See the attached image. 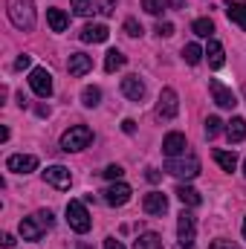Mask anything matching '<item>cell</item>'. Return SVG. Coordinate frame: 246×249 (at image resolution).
Segmentation results:
<instances>
[{
    "mask_svg": "<svg viewBox=\"0 0 246 249\" xmlns=\"http://www.w3.org/2000/svg\"><path fill=\"white\" fill-rule=\"evenodd\" d=\"M53 223H55L53 212H50V209H41V212H35L32 217H23V220H20V238L35 244V241L44 238L47 229H53Z\"/></svg>",
    "mask_w": 246,
    "mask_h": 249,
    "instance_id": "obj_1",
    "label": "cell"
},
{
    "mask_svg": "<svg viewBox=\"0 0 246 249\" xmlns=\"http://www.w3.org/2000/svg\"><path fill=\"white\" fill-rule=\"evenodd\" d=\"M9 20L15 29L32 32L35 29V3L32 0H9Z\"/></svg>",
    "mask_w": 246,
    "mask_h": 249,
    "instance_id": "obj_2",
    "label": "cell"
},
{
    "mask_svg": "<svg viewBox=\"0 0 246 249\" xmlns=\"http://www.w3.org/2000/svg\"><path fill=\"white\" fill-rule=\"evenodd\" d=\"M165 171L171 174V177H177V180H194L197 174H200V160L194 157V154H188V157H174V160H168L165 162Z\"/></svg>",
    "mask_w": 246,
    "mask_h": 249,
    "instance_id": "obj_3",
    "label": "cell"
},
{
    "mask_svg": "<svg viewBox=\"0 0 246 249\" xmlns=\"http://www.w3.org/2000/svg\"><path fill=\"white\" fill-rule=\"evenodd\" d=\"M67 223H70V229L78 232V235L90 232L93 217H90V212H87V206H84L81 200H70V203H67Z\"/></svg>",
    "mask_w": 246,
    "mask_h": 249,
    "instance_id": "obj_4",
    "label": "cell"
},
{
    "mask_svg": "<svg viewBox=\"0 0 246 249\" xmlns=\"http://www.w3.org/2000/svg\"><path fill=\"white\" fill-rule=\"evenodd\" d=\"M90 142H93V130H90L87 124H72V127L61 136L64 151H84Z\"/></svg>",
    "mask_w": 246,
    "mask_h": 249,
    "instance_id": "obj_5",
    "label": "cell"
},
{
    "mask_svg": "<svg viewBox=\"0 0 246 249\" xmlns=\"http://www.w3.org/2000/svg\"><path fill=\"white\" fill-rule=\"evenodd\" d=\"M177 113H180V96L174 87H165L159 93V102H157V116L162 122H171V119H177Z\"/></svg>",
    "mask_w": 246,
    "mask_h": 249,
    "instance_id": "obj_6",
    "label": "cell"
},
{
    "mask_svg": "<svg viewBox=\"0 0 246 249\" xmlns=\"http://www.w3.org/2000/svg\"><path fill=\"white\" fill-rule=\"evenodd\" d=\"M194 235H197V223H194V214L191 212H180L177 217V241L183 249H191L194 247Z\"/></svg>",
    "mask_w": 246,
    "mask_h": 249,
    "instance_id": "obj_7",
    "label": "cell"
},
{
    "mask_svg": "<svg viewBox=\"0 0 246 249\" xmlns=\"http://www.w3.org/2000/svg\"><path fill=\"white\" fill-rule=\"evenodd\" d=\"M29 87L35 90V96L50 99V96H53V75H50V70H47V67H35V70L29 72Z\"/></svg>",
    "mask_w": 246,
    "mask_h": 249,
    "instance_id": "obj_8",
    "label": "cell"
},
{
    "mask_svg": "<svg viewBox=\"0 0 246 249\" xmlns=\"http://www.w3.org/2000/svg\"><path fill=\"white\" fill-rule=\"evenodd\" d=\"M209 93H211V99H214V105H217V107H223V110H235L238 96H235V93H232L223 81L211 78V81H209Z\"/></svg>",
    "mask_w": 246,
    "mask_h": 249,
    "instance_id": "obj_9",
    "label": "cell"
},
{
    "mask_svg": "<svg viewBox=\"0 0 246 249\" xmlns=\"http://www.w3.org/2000/svg\"><path fill=\"white\" fill-rule=\"evenodd\" d=\"M6 168L12 174H32L38 168V157H32V154H12L6 160Z\"/></svg>",
    "mask_w": 246,
    "mask_h": 249,
    "instance_id": "obj_10",
    "label": "cell"
},
{
    "mask_svg": "<svg viewBox=\"0 0 246 249\" xmlns=\"http://www.w3.org/2000/svg\"><path fill=\"white\" fill-rule=\"evenodd\" d=\"M44 180L53 188H58V191H67L70 183H72V174H70V168H64V165H50V168L44 171Z\"/></svg>",
    "mask_w": 246,
    "mask_h": 249,
    "instance_id": "obj_11",
    "label": "cell"
},
{
    "mask_svg": "<svg viewBox=\"0 0 246 249\" xmlns=\"http://www.w3.org/2000/svg\"><path fill=\"white\" fill-rule=\"evenodd\" d=\"M130 194H133L130 186H127V183H119V180L102 191V197H105V203H107V206H124V203L130 200Z\"/></svg>",
    "mask_w": 246,
    "mask_h": 249,
    "instance_id": "obj_12",
    "label": "cell"
},
{
    "mask_svg": "<svg viewBox=\"0 0 246 249\" xmlns=\"http://www.w3.org/2000/svg\"><path fill=\"white\" fill-rule=\"evenodd\" d=\"M142 209H145V214L162 217V214L168 212V197H165L162 191H151V194H145V200H142Z\"/></svg>",
    "mask_w": 246,
    "mask_h": 249,
    "instance_id": "obj_13",
    "label": "cell"
},
{
    "mask_svg": "<svg viewBox=\"0 0 246 249\" xmlns=\"http://www.w3.org/2000/svg\"><path fill=\"white\" fill-rule=\"evenodd\" d=\"M185 136L183 133H177V130H171L165 139H162V154L168 157V160H174V157H183L185 154Z\"/></svg>",
    "mask_w": 246,
    "mask_h": 249,
    "instance_id": "obj_14",
    "label": "cell"
},
{
    "mask_svg": "<svg viewBox=\"0 0 246 249\" xmlns=\"http://www.w3.org/2000/svg\"><path fill=\"white\" fill-rule=\"evenodd\" d=\"M78 38H81L84 44H105V41L110 38V29H107L105 23H87Z\"/></svg>",
    "mask_w": 246,
    "mask_h": 249,
    "instance_id": "obj_15",
    "label": "cell"
},
{
    "mask_svg": "<svg viewBox=\"0 0 246 249\" xmlns=\"http://www.w3.org/2000/svg\"><path fill=\"white\" fill-rule=\"evenodd\" d=\"M67 70H70L72 78H81V75H87V72L93 70V58L84 55V53H72L70 61H67Z\"/></svg>",
    "mask_w": 246,
    "mask_h": 249,
    "instance_id": "obj_16",
    "label": "cell"
},
{
    "mask_svg": "<svg viewBox=\"0 0 246 249\" xmlns=\"http://www.w3.org/2000/svg\"><path fill=\"white\" fill-rule=\"evenodd\" d=\"M122 93L130 99V102H142L145 99V84L139 75H124L122 78Z\"/></svg>",
    "mask_w": 246,
    "mask_h": 249,
    "instance_id": "obj_17",
    "label": "cell"
},
{
    "mask_svg": "<svg viewBox=\"0 0 246 249\" xmlns=\"http://www.w3.org/2000/svg\"><path fill=\"white\" fill-rule=\"evenodd\" d=\"M226 15L232 23H238L246 32V3H235V0H226Z\"/></svg>",
    "mask_w": 246,
    "mask_h": 249,
    "instance_id": "obj_18",
    "label": "cell"
},
{
    "mask_svg": "<svg viewBox=\"0 0 246 249\" xmlns=\"http://www.w3.org/2000/svg\"><path fill=\"white\" fill-rule=\"evenodd\" d=\"M206 58H209V67H211V70H220V67L226 64V55H223L220 41H209V47H206Z\"/></svg>",
    "mask_w": 246,
    "mask_h": 249,
    "instance_id": "obj_19",
    "label": "cell"
},
{
    "mask_svg": "<svg viewBox=\"0 0 246 249\" xmlns=\"http://www.w3.org/2000/svg\"><path fill=\"white\" fill-rule=\"evenodd\" d=\"M174 194L180 197V203H183V206H191V209L203 203V197H200V191H194V188H191V186H185V183H180Z\"/></svg>",
    "mask_w": 246,
    "mask_h": 249,
    "instance_id": "obj_20",
    "label": "cell"
},
{
    "mask_svg": "<svg viewBox=\"0 0 246 249\" xmlns=\"http://www.w3.org/2000/svg\"><path fill=\"white\" fill-rule=\"evenodd\" d=\"M226 136H229V142H244L246 139V119L235 116L232 122L226 124Z\"/></svg>",
    "mask_w": 246,
    "mask_h": 249,
    "instance_id": "obj_21",
    "label": "cell"
},
{
    "mask_svg": "<svg viewBox=\"0 0 246 249\" xmlns=\"http://www.w3.org/2000/svg\"><path fill=\"white\" fill-rule=\"evenodd\" d=\"M133 249H165V247H162V238L157 232H145L133 241Z\"/></svg>",
    "mask_w": 246,
    "mask_h": 249,
    "instance_id": "obj_22",
    "label": "cell"
},
{
    "mask_svg": "<svg viewBox=\"0 0 246 249\" xmlns=\"http://www.w3.org/2000/svg\"><path fill=\"white\" fill-rule=\"evenodd\" d=\"M214 162H217L223 171L232 174V171L238 168V154H235V151H214Z\"/></svg>",
    "mask_w": 246,
    "mask_h": 249,
    "instance_id": "obj_23",
    "label": "cell"
},
{
    "mask_svg": "<svg viewBox=\"0 0 246 249\" xmlns=\"http://www.w3.org/2000/svg\"><path fill=\"white\" fill-rule=\"evenodd\" d=\"M47 23L53 26V32H64L67 23H70V18L64 15L61 9H47Z\"/></svg>",
    "mask_w": 246,
    "mask_h": 249,
    "instance_id": "obj_24",
    "label": "cell"
},
{
    "mask_svg": "<svg viewBox=\"0 0 246 249\" xmlns=\"http://www.w3.org/2000/svg\"><path fill=\"white\" fill-rule=\"evenodd\" d=\"M124 64H127V58H124L119 50H110V53L105 55V70H107V72H116V70H122Z\"/></svg>",
    "mask_w": 246,
    "mask_h": 249,
    "instance_id": "obj_25",
    "label": "cell"
},
{
    "mask_svg": "<svg viewBox=\"0 0 246 249\" xmlns=\"http://www.w3.org/2000/svg\"><path fill=\"white\" fill-rule=\"evenodd\" d=\"M191 32H194V35H200V38H209V35L214 32V23H211V18H197V20L191 23Z\"/></svg>",
    "mask_w": 246,
    "mask_h": 249,
    "instance_id": "obj_26",
    "label": "cell"
},
{
    "mask_svg": "<svg viewBox=\"0 0 246 249\" xmlns=\"http://www.w3.org/2000/svg\"><path fill=\"white\" fill-rule=\"evenodd\" d=\"M99 102H102V90L99 87H84L81 90V105L84 107H96Z\"/></svg>",
    "mask_w": 246,
    "mask_h": 249,
    "instance_id": "obj_27",
    "label": "cell"
},
{
    "mask_svg": "<svg viewBox=\"0 0 246 249\" xmlns=\"http://www.w3.org/2000/svg\"><path fill=\"white\" fill-rule=\"evenodd\" d=\"M72 3V12L78 15V18H87V15H93L99 6H96V0H70Z\"/></svg>",
    "mask_w": 246,
    "mask_h": 249,
    "instance_id": "obj_28",
    "label": "cell"
},
{
    "mask_svg": "<svg viewBox=\"0 0 246 249\" xmlns=\"http://www.w3.org/2000/svg\"><path fill=\"white\" fill-rule=\"evenodd\" d=\"M203 55H206V50H200L197 44H185V47H183V58H185L188 64H191V67L203 61Z\"/></svg>",
    "mask_w": 246,
    "mask_h": 249,
    "instance_id": "obj_29",
    "label": "cell"
},
{
    "mask_svg": "<svg viewBox=\"0 0 246 249\" xmlns=\"http://www.w3.org/2000/svg\"><path fill=\"white\" fill-rule=\"evenodd\" d=\"M165 3H168V0H142V9H145L148 15L159 18V15L165 12Z\"/></svg>",
    "mask_w": 246,
    "mask_h": 249,
    "instance_id": "obj_30",
    "label": "cell"
},
{
    "mask_svg": "<svg viewBox=\"0 0 246 249\" xmlns=\"http://www.w3.org/2000/svg\"><path fill=\"white\" fill-rule=\"evenodd\" d=\"M220 130H223V122H220L217 116H209V119H206V136H209V139H214Z\"/></svg>",
    "mask_w": 246,
    "mask_h": 249,
    "instance_id": "obj_31",
    "label": "cell"
},
{
    "mask_svg": "<svg viewBox=\"0 0 246 249\" xmlns=\"http://www.w3.org/2000/svg\"><path fill=\"white\" fill-rule=\"evenodd\" d=\"M124 35L139 38V35H142V23H139L136 18H127V20H124Z\"/></svg>",
    "mask_w": 246,
    "mask_h": 249,
    "instance_id": "obj_32",
    "label": "cell"
},
{
    "mask_svg": "<svg viewBox=\"0 0 246 249\" xmlns=\"http://www.w3.org/2000/svg\"><path fill=\"white\" fill-rule=\"evenodd\" d=\"M102 174H105V177H107V180H113V183H116V180H122L124 168H122V165H107V168H105V171H102Z\"/></svg>",
    "mask_w": 246,
    "mask_h": 249,
    "instance_id": "obj_33",
    "label": "cell"
},
{
    "mask_svg": "<svg viewBox=\"0 0 246 249\" xmlns=\"http://www.w3.org/2000/svg\"><path fill=\"white\" fill-rule=\"evenodd\" d=\"M209 249H241L235 241H226V238H217V241H211Z\"/></svg>",
    "mask_w": 246,
    "mask_h": 249,
    "instance_id": "obj_34",
    "label": "cell"
},
{
    "mask_svg": "<svg viewBox=\"0 0 246 249\" xmlns=\"http://www.w3.org/2000/svg\"><path fill=\"white\" fill-rule=\"evenodd\" d=\"M157 35L159 38H171L174 35V23H157Z\"/></svg>",
    "mask_w": 246,
    "mask_h": 249,
    "instance_id": "obj_35",
    "label": "cell"
},
{
    "mask_svg": "<svg viewBox=\"0 0 246 249\" xmlns=\"http://www.w3.org/2000/svg\"><path fill=\"white\" fill-rule=\"evenodd\" d=\"M29 64H32V55H20V58L15 61V70H26Z\"/></svg>",
    "mask_w": 246,
    "mask_h": 249,
    "instance_id": "obj_36",
    "label": "cell"
},
{
    "mask_svg": "<svg viewBox=\"0 0 246 249\" xmlns=\"http://www.w3.org/2000/svg\"><path fill=\"white\" fill-rule=\"evenodd\" d=\"M122 130H124V133H133V130H136V122H133V119H124Z\"/></svg>",
    "mask_w": 246,
    "mask_h": 249,
    "instance_id": "obj_37",
    "label": "cell"
},
{
    "mask_svg": "<svg viewBox=\"0 0 246 249\" xmlns=\"http://www.w3.org/2000/svg\"><path fill=\"white\" fill-rule=\"evenodd\" d=\"M105 249H124V247L116 241V238H107V241H105Z\"/></svg>",
    "mask_w": 246,
    "mask_h": 249,
    "instance_id": "obj_38",
    "label": "cell"
},
{
    "mask_svg": "<svg viewBox=\"0 0 246 249\" xmlns=\"http://www.w3.org/2000/svg\"><path fill=\"white\" fill-rule=\"evenodd\" d=\"M15 244H18V241H15V235H3V247H6V249H12Z\"/></svg>",
    "mask_w": 246,
    "mask_h": 249,
    "instance_id": "obj_39",
    "label": "cell"
},
{
    "mask_svg": "<svg viewBox=\"0 0 246 249\" xmlns=\"http://www.w3.org/2000/svg\"><path fill=\"white\" fill-rule=\"evenodd\" d=\"M168 6H171V9H183L185 0H168Z\"/></svg>",
    "mask_w": 246,
    "mask_h": 249,
    "instance_id": "obj_40",
    "label": "cell"
},
{
    "mask_svg": "<svg viewBox=\"0 0 246 249\" xmlns=\"http://www.w3.org/2000/svg\"><path fill=\"white\" fill-rule=\"evenodd\" d=\"M148 180H151V183H157V180H159V174H157L154 168H148Z\"/></svg>",
    "mask_w": 246,
    "mask_h": 249,
    "instance_id": "obj_41",
    "label": "cell"
},
{
    "mask_svg": "<svg viewBox=\"0 0 246 249\" xmlns=\"http://www.w3.org/2000/svg\"><path fill=\"white\" fill-rule=\"evenodd\" d=\"M244 238H246V217H244Z\"/></svg>",
    "mask_w": 246,
    "mask_h": 249,
    "instance_id": "obj_42",
    "label": "cell"
},
{
    "mask_svg": "<svg viewBox=\"0 0 246 249\" xmlns=\"http://www.w3.org/2000/svg\"><path fill=\"white\" fill-rule=\"evenodd\" d=\"M244 177H246V162H244Z\"/></svg>",
    "mask_w": 246,
    "mask_h": 249,
    "instance_id": "obj_43",
    "label": "cell"
}]
</instances>
